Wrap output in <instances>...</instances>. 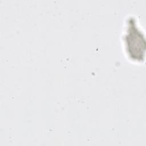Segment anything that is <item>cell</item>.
Here are the masks:
<instances>
[{
    "label": "cell",
    "instance_id": "obj_1",
    "mask_svg": "<svg viewBox=\"0 0 146 146\" xmlns=\"http://www.w3.org/2000/svg\"><path fill=\"white\" fill-rule=\"evenodd\" d=\"M124 50L128 58L134 60H141L142 45L141 31L136 26L133 18H128L122 36Z\"/></svg>",
    "mask_w": 146,
    "mask_h": 146
}]
</instances>
